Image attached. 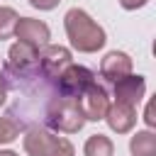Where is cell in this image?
<instances>
[{"mask_svg": "<svg viewBox=\"0 0 156 156\" xmlns=\"http://www.w3.org/2000/svg\"><path fill=\"white\" fill-rule=\"evenodd\" d=\"M71 63H73V56L61 44H46L39 49V73L49 80H56Z\"/></svg>", "mask_w": 156, "mask_h": 156, "instance_id": "5b68a950", "label": "cell"}, {"mask_svg": "<svg viewBox=\"0 0 156 156\" xmlns=\"http://www.w3.org/2000/svg\"><path fill=\"white\" fill-rule=\"evenodd\" d=\"M144 93H146V78L144 76L129 73V76L115 80V100L117 102H124V105L136 107L144 100Z\"/></svg>", "mask_w": 156, "mask_h": 156, "instance_id": "9c48e42d", "label": "cell"}, {"mask_svg": "<svg viewBox=\"0 0 156 156\" xmlns=\"http://www.w3.org/2000/svg\"><path fill=\"white\" fill-rule=\"evenodd\" d=\"M129 73H132V58H129V54H124V51H110V54H105V58L100 61V76H102L105 80H110V83L124 78V76H129Z\"/></svg>", "mask_w": 156, "mask_h": 156, "instance_id": "8fae6325", "label": "cell"}, {"mask_svg": "<svg viewBox=\"0 0 156 156\" xmlns=\"http://www.w3.org/2000/svg\"><path fill=\"white\" fill-rule=\"evenodd\" d=\"M7 73L22 80H32L34 76H39V49L24 41L12 44L7 51Z\"/></svg>", "mask_w": 156, "mask_h": 156, "instance_id": "277c9868", "label": "cell"}, {"mask_svg": "<svg viewBox=\"0 0 156 156\" xmlns=\"http://www.w3.org/2000/svg\"><path fill=\"white\" fill-rule=\"evenodd\" d=\"M78 105H80V112H83L85 122H100V119H105V112H107V107H110L107 90L93 80V83L78 95Z\"/></svg>", "mask_w": 156, "mask_h": 156, "instance_id": "8992f818", "label": "cell"}, {"mask_svg": "<svg viewBox=\"0 0 156 156\" xmlns=\"http://www.w3.org/2000/svg\"><path fill=\"white\" fill-rule=\"evenodd\" d=\"M17 20H20V15H17L12 7L0 5V39H10V37L15 34Z\"/></svg>", "mask_w": 156, "mask_h": 156, "instance_id": "5bb4252c", "label": "cell"}, {"mask_svg": "<svg viewBox=\"0 0 156 156\" xmlns=\"http://www.w3.org/2000/svg\"><path fill=\"white\" fill-rule=\"evenodd\" d=\"M149 0H119V5L124 7V10H139V7H144Z\"/></svg>", "mask_w": 156, "mask_h": 156, "instance_id": "ac0fdd59", "label": "cell"}, {"mask_svg": "<svg viewBox=\"0 0 156 156\" xmlns=\"http://www.w3.org/2000/svg\"><path fill=\"white\" fill-rule=\"evenodd\" d=\"M129 151L132 156H156V134L151 129L136 132L129 141Z\"/></svg>", "mask_w": 156, "mask_h": 156, "instance_id": "7c38bea8", "label": "cell"}, {"mask_svg": "<svg viewBox=\"0 0 156 156\" xmlns=\"http://www.w3.org/2000/svg\"><path fill=\"white\" fill-rule=\"evenodd\" d=\"M20 136V124L10 117H0V144H10Z\"/></svg>", "mask_w": 156, "mask_h": 156, "instance_id": "9a60e30c", "label": "cell"}, {"mask_svg": "<svg viewBox=\"0 0 156 156\" xmlns=\"http://www.w3.org/2000/svg\"><path fill=\"white\" fill-rule=\"evenodd\" d=\"M15 37H17V41H24V44H29V46H34V49H41V46L49 44L51 29H49V24L41 22V20L20 17L17 24H15Z\"/></svg>", "mask_w": 156, "mask_h": 156, "instance_id": "ba28073f", "label": "cell"}, {"mask_svg": "<svg viewBox=\"0 0 156 156\" xmlns=\"http://www.w3.org/2000/svg\"><path fill=\"white\" fill-rule=\"evenodd\" d=\"M44 119H46V124L51 129L63 132V134H76L85 124V117H83L80 105H78V98H66V95H56V98L49 100Z\"/></svg>", "mask_w": 156, "mask_h": 156, "instance_id": "7a4b0ae2", "label": "cell"}, {"mask_svg": "<svg viewBox=\"0 0 156 156\" xmlns=\"http://www.w3.org/2000/svg\"><path fill=\"white\" fill-rule=\"evenodd\" d=\"M0 156H20V154H15V151H10V149H7V151H0Z\"/></svg>", "mask_w": 156, "mask_h": 156, "instance_id": "ffe728a7", "label": "cell"}, {"mask_svg": "<svg viewBox=\"0 0 156 156\" xmlns=\"http://www.w3.org/2000/svg\"><path fill=\"white\" fill-rule=\"evenodd\" d=\"M63 27H66V34H68V41L76 51L80 54H95L98 49L105 46L107 37H105V29L80 7H71L63 17Z\"/></svg>", "mask_w": 156, "mask_h": 156, "instance_id": "6da1fadb", "label": "cell"}, {"mask_svg": "<svg viewBox=\"0 0 156 156\" xmlns=\"http://www.w3.org/2000/svg\"><path fill=\"white\" fill-rule=\"evenodd\" d=\"M58 2H61V0H29V5L37 7V10H54Z\"/></svg>", "mask_w": 156, "mask_h": 156, "instance_id": "e0dca14e", "label": "cell"}, {"mask_svg": "<svg viewBox=\"0 0 156 156\" xmlns=\"http://www.w3.org/2000/svg\"><path fill=\"white\" fill-rule=\"evenodd\" d=\"M95 80L93 71L85 68V66H76L71 63L58 78H56V88H58V95H66V98H78L90 83Z\"/></svg>", "mask_w": 156, "mask_h": 156, "instance_id": "52a82bcc", "label": "cell"}, {"mask_svg": "<svg viewBox=\"0 0 156 156\" xmlns=\"http://www.w3.org/2000/svg\"><path fill=\"white\" fill-rule=\"evenodd\" d=\"M0 71H2V61H0Z\"/></svg>", "mask_w": 156, "mask_h": 156, "instance_id": "44dd1931", "label": "cell"}, {"mask_svg": "<svg viewBox=\"0 0 156 156\" xmlns=\"http://www.w3.org/2000/svg\"><path fill=\"white\" fill-rule=\"evenodd\" d=\"M5 100H7V85L0 80V107L5 105Z\"/></svg>", "mask_w": 156, "mask_h": 156, "instance_id": "d6986e66", "label": "cell"}, {"mask_svg": "<svg viewBox=\"0 0 156 156\" xmlns=\"http://www.w3.org/2000/svg\"><path fill=\"white\" fill-rule=\"evenodd\" d=\"M112 151H115V144H112V139L105 136V134H93V136H88V141H85V146H83V154H85V156H112Z\"/></svg>", "mask_w": 156, "mask_h": 156, "instance_id": "4fadbf2b", "label": "cell"}, {"mask_svg": "<svg viewBox=\"0 0 156 156\" xmlns=\"http://www.w3.org/2000/svg\"><path fill=\"white\" fill-rule=\"evenodd\" d=\"M144 122L149 124V129H154V127H156V105H154V100H149V105H146Z\"/></svg>", "mask_w": 156, "mask_h": 156, "instance_id": "2e32d148", "label": "cell"}, {"mask_svg": "<svg viewBox=\"0 0 156 156\" xmlns=\"http://www.w3.org/2000/svg\"><path fill=\"white\" fill-rule=\"evenodd\" d=\"M22 146L27 156H76V149L66 136H56L54 132L41 127H32L24 134Z\"/></svg>", "mask_w": 156, "mask_h": 156, "instance_id": "3957f363", "label": "cell"}, {"mask_svg": "<svg viewBox=\"0 0 156 156\" xmlns=\"http://www.w3.org/2000/svg\"><path fill=\"white\" fill-rule=\"evenodd\" d=\"M105 122L110 124L112 132H117V134H127V132H132L134 124H136V107L115 100V102L107 107V112H105Z\"/></svg>", "mask_w": 156, "mask_h": 156, "instance_id": "30bf717a", "label": "cell"}]
</instances>
